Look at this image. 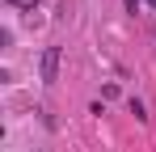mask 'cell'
Instances as JSON below:
<instances>
[{
    "mask_svg": "<svg viewBox=\"0 0 156 152\" xmlns=\"http://www.w3.org/2000/svg\"><path fill=\"white\" fill-rule=\"evenodd\" d=\"M122 4H127V13H135V9H139L144 0H122Z\"/></svg>",
    "mask_w": 156,
    "mask_h": 152,
    "instance_id": "cell-3",
    "label": "cell"
},
{
    "mask_svg": "<svg viewBox=\"0 0 156 152\" xmlns=\"http://www.w3.org/2000/svg\"><path fill=\"white\" fill-rule=\"evenodd\" d=\"M148 4H152V9H156V0H148Z\"/></svg>",
    "mask_w": 156,
    "mask_h": 152,
    "instance_id": "cell-4",
    "label": "cell"
},
{
    "mask_svg": "<svg viewBox=\"0 0 156 152\" xmlns=\"http://www.w3.org/2000/svg\"><path fill=\"white\" fill-rule=\"evenodd\" d=\"M42 80H47V85L59 80V47H47V51H42Z\"/></svg>",
    "mask_w": 156,
    "mask_h": 152,
    "instance_id": "cell-1",
    "label": "cell"
},
{
    "mask_svg": "<svg viewBox=\"0 0 156 152\" xmlns=\"http://www.w3.org/2000/svg\"><path fill=\"white\" fill-rule=\"evenodd\" d=\"M13 9H38V0H9Z\"/></svg>",
    "mask_w": 156,
    "mask_h": 152,
    "instance_id": "cell-2",
    "label": "cell"
}]
</instances>
